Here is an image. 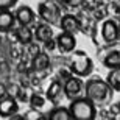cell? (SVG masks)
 Masks as SVG:
<instances>
[{
  "instance_id": "1",
  "label": "cell",
  "mask_w": 120,
  "mask_h": 120,
  "mask_svg": "<svg viewBox=\"0 0 120 120\" xmlns=\"http://www.w3.org/2000/svg\"><path fill=\"white\" fill-rule=\"evenodd\" d=\"M114 92L116 90L111 87V84L100 76H90L84 83V95L97 108L109 106L114 98Z\"/></svg>"
},
{
  "instance_id": "2",
  "label": "cell",
  "mask_w": 120,
  "mask_h": 120,
  "mask_svg": "<svg viewBox=\"0 0 120 120\" xmlns=\"http://www.w3.org/2000/svg\"><path fill=\"white\" fill-rule=\"evenodd\" d=\"M67 66L72 70V73L80 78H87L94 72V61L90 56L83 50H73L72 53H69L67 58Z\"/></svg>"
},
{
  "instance_id": "3",
  "label": "cell",
  "mask_w": 120,
  "mask_h": 120,
  "mask_svg": "<svg viewBox=\"0 0 120 120\" xmlns=\"http://www.w3.org/2000/svg\"><path fill=\"white\" fill-rule=\"evenodd\" d=\"M69 109H70V114H72V119L73 120H94V119H97V106L86 95L72 100Z\"/></svg>"
},
{
  "instance_id": "4",
  "label": "cell",
  "mask_w": 120,
  "mask_h": 120,
  "mask_svg": "<svg viewBox=\"0 0 120 120\" xmlns=\"http://www.w3.org/2000/svg\"><path fill=\"white\" fill-rule=\"evenodd\" d=\"M38 16L42 22H47L50 25H59V20L62 17L61 5L55 0H42L38 5Z\"/></svg>"
},
{
  "instance_id": "5",
  "label": "cell",
  "mask_w": 120,
  "mask_h": 120,
  "mask_svg": "<svg viewBox=\"0 0 120 120\" xmlns=\"http://www.w3.org/2000/svg\"><path fill=\"white\" fill-rule=\"evenodd\" d=\"M100 59L106 69H116L120 67V41L116 44H106L100 47Z\"/></svg>"
},
{
  "instance_id": "6",
  "label": "cell",
  "mask_w": 120,
  "mask_h": 120,
  "mask_svg": "<svg viewBox=\"0 0 120 120\" xmlns=\"http://www.w3.org/2000/svg\"><path fill=\"white\" fill-rule=\"evenodd\" d=\"M64 95L67 100H75L84 95V81L76 75H72L64 81Z\"/></svg>"
},
{
  "instance_id": "7",
  "label": "cell",
  "mask_w": 120,
  "mask_h": 120,
  "mask_svg": "<svg viewBox=\"0 0 120 120\" xmlns=\"http://www.w3.org/2000/svg\"><path fill=\"white\" fill-rule=\"evenodd\" d=\"M100 31H101V39L105 44L119 42V22L116 19H105Z\"/></svg>"
},
{
  "instance_id": "8",
  "label": "cell",
  "mask_w": 120,
  "mask_h": 120,
  "mask_svg": "<svg viewBox=\"0 0 120 120\" xmlns=\"http://www.w3.org/2000/svg\"><path fill=\"white\" fill-rule=\"evenodd\" d=\"M56 39V45L61 53H72L76 49V38L73 33H67V31H61L59 34L55 36Z\"/></svg>"
},
{
  "instance_id": "9",
  "label": "cell",
  "mask_w": 120,
  "mask_h": 120,
  "mask_svg": "<svg viewBox=\"0 0 120 120\" xmlns=\"http://www.w3.org/2000/svg\"><path fill=\"white\" fill-rule=\"evenodd\" d=\"M16 112H19V100L17 98L11 97L9 94L0 98V117L9 119Z\"/></svg>"
},
{
  "instance_id": "10",
  "label": "cell",
  "mask_w": 120,
  "mask_h": 120,
  "mask_svg": "<svg viewBox=\"0 0 120 120\" xmlns=\"http://www.w3.org/2000/svg\"><path fill=\"white\" fill-rule=\"evenodd\" d=\"M59 28L61 31H67V33H73L76 34L81 30V20L80 17H76L75 14H62L61 20H59Z\"/></svg>"
},
{
  "instance_id": "11",
  "label": "cell",
  "mask_w": 120,
  "mask_h": 120,
  "mask_svg": "<svg viewBox=\"0 0 120 120\" xmlns=\"http://www.w3.org/2000/svg\"><path fill=\"white\" fill-rule=\"evenodd\" d=\"M14 16H16V20H17V25H33L36 19L34 11L28 6V5H20L14 9Z\"/></svg>"
},
{
  "instance_id": "12",
  "label": "cell",
  "mask_w": 120,
  "mask_h": 120,
  "mask_svg": "<svg viewBox=\"0 0 120 120\" xmlns=\"http://www.w3.org/2000/svg\"><path fill=\"white\" fill-rule=\"evenodd\" d=\"M17 25L14 11L11 9H3L0 11V33H8V31L14 30Z\"/></svg>"
},
{
  "instance_id": "13",
  "label": "cell",
  "mask_w": 120,
  "mask_h": 120,
  "mask_svg": "<svg viewBox=\"0 0 120 120\" xmlns=\"http://www.w3.org/2000/svg\"><path fill=\"white\" fill-rule=\"evenodd\" d=\"M52 38H55V33H53V28H52L50 23L39 22L38 25H36V28H34V39L38 41V42H42V44H44L45 41L52 39Z\"/></svg>"
},
{
  "instance_id": "14",
  "label": "cell",
  "mask_w": 120,
  "mask_h": 120,
  "mask_svg": "<svg viewBox=\"0 0 120 120\" xmlns=\"http://www.w3.org/2000/svg\"><path fill=\"white\" fill-rule=\"evenodd\" d=\"M61 94H64V81L56 76V78L50 83V86L47 87L45 95H47V100H50V101H56V100L61 97Z\"/></svg>"
},
{
  "instance_id": "15",
  "label": "cell",
  "mask_w": 120,
  "mask_h": 120,
  "mask_svg": "<svg viewBox=\"0 0 120 120\" xmlns=\"http://www.w3.org/2000/svg\"><path fill=\"white\" fill-rule=\"evenodd\" d=\"M14 33H16L17 42L20 45H28L34 39V31L28 25H17V28H14Z\"/></svg>"
},
{
  "instance_id": "16",
  "label": "cell",
  "mask_w": 120,
  "mask_h": 120,
  "mask_svg": "<svg viewBox=\"0 0 120 120\" xmlns=\"http://www.w3.org/2000/svg\"><path fill=\"white\" fill-rule=\"evenodd\" d=\"M50 67V56H49V52H41L31 58V69L34 72H42V70H47Z\"/></svg>"
},
{
  "instance_id": "17",
  "label": "cell",
  "mask_w": 120,
  "mask_h": 120,
  "mask_svg": "<svg viewBox=\"0 0 120 120\" xmlns=\"http://www.w3.org/2000/svg\"><path fill=\"white\" fill-rule=\"evenodd\" d=\"M47 120H73L70 109L64 106H56L47 114Z\"/></svg>"
},
{
  "instance_id": "18",
  "label": "cell",
  "mask_w": 120,
  "mask_h": 120,
  "mask_svg": "<svg viewBox=\"0 0 120 120\" xmlns=\"http://www.w3.org/2000/svg\"><path fill=\"white\" fill-rule=\"evenodd\" d=\"M106 81L111 84V87L116 92H120V67H116V69H109L106 76Z\"/></svg>"
},
{
  "instance_id": "19",
  "label": "cell",
  "mask_w": 120,
  "mask_h": 120,
  "mask_svg": "<svg viewBox=\"0 0 120 120\" xmlns=\"http://www.w3.org/2000/svg\"><path fill=\"white\" fill-rule=\"evenodd\" d=\"M23 120H47V116L41 109H36V108H30L28 111H25L22 114Z\"/></svg>"
},
{
  "instance_id": "20",
  "label": "cell",
  "mask_w": 120,
  "mask_h": 120,
  "mask_svg": "<svg viewBox=\"0 0 120 120\" xmlns=\"http://www.w3.org/2000/svg\"><path fill=\"white\" fill-rule=\"evenodd\" d=\"M28 103H30L31 108H36V109H44V106L47 105V98L44 97V95H41V94H33L30 97V100H28Z\"/></svg>"
},
{
  "instance_id": "21",
  "label": "cell",
  "mask_w": 120,
  "mask_h": 120,
  "mask_svg": "<svg viewBox=\"0 0 120 120\" xmlns=\"http://www.w3.org/2000/svg\"><path fill=\"white\" fill-rule=\"evenodd\" d=\"M108 11H109V16H112V19H116L120 22V3L119 0H111L109 5H108Z\"/></svg>"
},
{
  "instance_id": "22",
  "label": "cell",
  "mask_w": 120,
  "mask_h": 120,
  "mask_svg": "<svg viewBox=\"0 0 120 120\" xmlns=\"http://www.w3.org/2000/svg\"><path fill=\"white\" fill-rule=\"evenodd\" d=\"M27 53L30 55V58H34L38 53H41L39 44H36V42H31V44H28V45H27Z\"/></svg>"
},
{
  "instance_id": "23",
  "label": "cell",
  "mask_w": 120,
  "mask_h": 120,
  "mask_svg": "<svg viewBox=\"0 0 120 120\" xmlns=\"http://www.w3.org/2000/svg\"><path fill=\"white\" fill-rule=\"evenodd\" d=\"M73 75V73H72V70L70 69H69V66H64V67H61V69H59L58 70V78H61L62 81H66L67 78H70V76Z\"/></svg>"
},
{
  "instance_id": "24",
  "label": "cell",
  "mask_w": 120,
  "mask_h": 120,
  "mask_svg": "<svg viewBox=\"0 0 120 120\" xmlns=\"http://www.w3.org/2000/svg\"><path fill=\"white\" fill-rule=\"evenodd\" d=\"M44 49H45V52H49V53H53L55 50H58L56 39H55V38H52V39L45 41V42H44Z\"/></svg>"
},
{
  "instance_id": "25",
  "label": "cell",
  "mask_w": 120,
  "mask_h": 120,
  "mask_svg": "<svg viewBox=\"0 0 120 120\" xmlns=\"http://www.w3.org/2000/svg\"><path fill=\"white\" fill-rule=\"evenodd\" d=\"M19 0H0V11L3 9H13L17 5Z\"/></svg>"
},
{
  "instance_id": "26",
  "label": "cell",
  "mask_w": 120,
  "mask_h": 120,
  "mask_svg": "<svg viewBox=\"0 0 120 120\" xmlns=\"http://www.w3.org/2000/svg\"><path fill=\"white\" fill-rule=\"evenodd\" d=\"M20 89H22V87H20L19 84H16V83H9V84H8V94L11 95V97H16V98H17Z\"/></svg>"
},
{
  "instance_id": "27",
  "label": "cell",
  "mask_w": 120,
  "mask_h": 120,
  "mask_svg": "<svg viewBox=\"0 0 120 120\" xmlns=\"http://www.w3.org/2000/svg\"><path fill=\"white\" fill-rule=\"evenodd\" d=\"M17 100H19V101H22V103H25V101L30 100V97H27V92H25L23 89H20V92H19V95H17Z\"/></svg>"
},
{
  "instance_id": "28",
  "label": "cell",
  "mask_w": 120,
  "mask_h": 120,
  "mask_svg": "<svg viewBox=\"0 0 120 120\" xmlns=\"http://www.w3.org/2000/svg\"><path fill=\"white\" fill-rule=\"evenodd\" d=\"M5 95H8V86L3 84V83H0V98L5 97Z\"/></svg>"
},
{
  "instance_id": "29",
  "label": "cell",
  "mask_w": 120,
  "mask_h": 120,
  "mask_svg": "<svg viewBox=\"0 0 120 120\" xmlns=\"http://www.w3.org/2000/svg\"><path fill=\"white\" fill-rule=\"evenodd\" d=\"M56 3H59L61 6H67V3H69V0H55Z\"/></svg>"
},
{
  "instance_id": "30",
  "label": "cell",
  "mask_w": 120,
  "mask_h": 120,
  "mask_svg": "<svg viewBox=\"0 0 120 120\" xmlns=\"http://www.w3.org/2000/svg\"><path fill=\"white\" fill-rule=\"evenodd\" d=\"M119 41H120V22H119Z\"/></svg>"
},
{
  "instance_id": "31",
  "label": "cell",
  "mask_w": 120,
  "mask_h": 120,
  "mask_svg": "<svg viewBox=\"0 0 120 120\" xmlns=\"http://www.w3.org/2000/svg\"><path fill=\"white\" fill-rule=\"evenodd\" d=\"M117 108H119V114H120V101L117 103Z\"/></svg>"
},
{
  "instance_id": "32",
  "label": "cell",
  "mask_w": 120,
  "mask_h": 120,
  "mask_svg": "<svg viewBox=\"0 0 120 120\" xmlns=\"http://www.w3.org/2000/svg\"><path fill=\"white\" fill-rule=\"evenodd\" d=\"M0 45H2V36H0Z\"/></svg>"
},
{
  "instance_id": "33",
  "label": "cell",
  "mask_w": 120,
  "mask_h": 120,
  "mask_svg": "<svg viewBox=\"0 0 120 120\" xmlns=\"http://www.w3.org/2000/svg\"><path fill=\"white\" fill-rule=\"evenodd\" d=\"M108 2H111V0H108Z\"/></svg>"
},
{
  "instance_id": "34",
  "label": "cell",
  "mask_w": 120,
  "mask_h": 120,
  "mask_svg": "<svg viewBox=\"0 0 120 120\" xmlns=\"http://www.w3.org/2000/svg\"><path fill=\"white\" fill-rule=\"evenodd\" d=\"M119 3H120V0H119Z\"/></svg>"
}]
</instances>
